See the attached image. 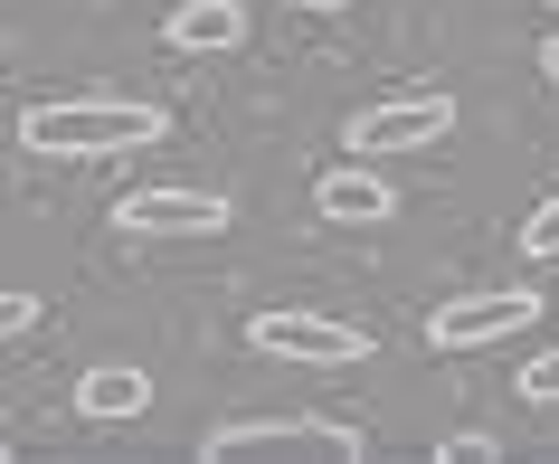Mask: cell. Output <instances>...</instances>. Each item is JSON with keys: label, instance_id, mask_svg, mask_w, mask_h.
Returning a JSON list of instances; mask_svg holds the SVG:
<instances>
[{"label": "cell", "instance_id": "1", "mask_svg": "<svg viewBox=\"0 0 559 464\" xmlns=\"http://www.w3.org/2000/svg\"><path fill=\"white\" fill-rule=\"evenodd\" d=\"M162 133H171V115L143 95H58V105L20 115V152H38V162H115V152H152Z\"/></svg>", "mask_w": 559, "mask_h": 464}, {"label": "cell", "instance_id": "2", "mask_svg": "<svg viewBox=\"0 0 559 464\" xmlns=\"http://www.w3.org/2000/svg\"><path fill=\"white\" fill-rule=\"evenodd\" d=\"M247 350L295 360V370H360L370 332L342 322V313H313V304H265V313H247Z\"/></svg>", "mask_w": 559, "mask_h": 464}, {"label": "cell", "instance_id": "3", "mask_svg": "<svg viewBox=\"0 0 559 464\" xmlns=\"http://www.w3.org/2000/svg\"><path fill=\"white\" fill-rule=\"evenodd\" d=\"M455 133V95L445 86H417V95H380L342 123V152L352 162H380V152H437Z\"/></svg>", "mask_w": 559, "mask_h": 464}, {"label": "cell", "instance_id": "4", "mask_svg": "<svg viewBox=\"0 0 559 464\" xmlns=\"http://www.w3.org/2000/svg\"><path fill=\"white\" fill-rule=\"evenodd\" d=\"M237 455H360V427L342 417H228L200 436V464H237Z\"/></svg>", "mask_w": 559, "mask_h": 464}, {"label": "cell", "instance_id": "5", "mask_svg": "<svg viewBox=\"0 0 559 464\" xmlns=\"http://www.w3.org/2000/svg\"><path fill=\"white\" fill-rule=\"evenodd\" d=\"M540 313H550V304H540L531 285L455 294V304H437V313H427V342H437V350H493V342H522Z\"/></svg>", "mask_w": 559, "mask_h": 464}, {"label": "cell", "instance_id": "6", "mask_svg": "<svg viewBox=\"0 0 559 464\" xmlns=\"http://www.w3.org/2000/svg\"><path fill=\"white\" fill-rule=\"evenodd\" d=\"M115 228L123 237H218V228H237V209H228V190L152 180V190H123L115 200Z\"/></svg>", "mask_w": 559, "mask_h": 464}, {"label": "cell", "instance_id": "7", "mask_svg": "<svg viewBox=\"0 0 559 464\" xmlns=\"http://www.w3.org/2000/svg\"><path fill=\"white\" fill-rule=\"evenodd\" d=\"M313 209H323V228H389L399 218V180L370 171V162H332L313 180Z\"/></svg>", "mask_w": 559, "mask_h": 464}, {"label": "cell", "instance_id": "8", "mask_svg": "<svg viewBox=\"0 0 559 464\" xmlns=\"http://www.w3.org/2000/svg\"><path fill=\"white\" fill-rule=\"evenodd\" d=\"M162 38H171L180 58H218V48H237V38H247V0H171Z\"/></svg>", "mask_w": 559, "mask_h": 464}, {"label": "cell", "instance_id": "9", "mask_svg": "<svg viewBox=\"0 0 559 464\" xmlns=\"http://www.w3.org/2000/svg\"><path fill=\"white\" fill-rule=\"evenodd\" d=\"M152 407V379L133 370V360H95L86 379H76V417H95V427H123V417H143Z\"/></svg>", "mask_w": 559, "mask_h": 464}, {"label": "cell", "instance_id": "10", "mask_svg": "<svg viewBox=\"0 0 559 464\" xmlns=\"http://www.w3.org/2000/svg\"><path fill=\"white\" fill-rule=\"evenodd\" d=\"M522 257H540V265L559 257V190H550V200H540V209L522 218Z\"/></svg>", "mask_w": 559, "mask_h": 464}, {"label": "cell", "instance_id": "11", "mask_svg": "<svg viewBox=\"0 0 559 464\" xmlns=\"http://www.w3.org/2000/svg\"><path fill=\"white\" fill-rule=\"evenodd\" d=\"M531 407H559V350H540V360H522V379H512Z\"/></svg>", "mask_w": 559, "mask_h": 464}, {"label": "cell", "instance_id": "12", "mask_svg": "<svg viewBox=\"0 0 559 464\" xmlns=\"http://www.w3.org/2000/svg\"><path fill=\"white\" fill-rule=\"evenodd\" d=\"M427 455H437V464H484V455H502V445L484 427H465V436H445V445H427Z\"/></svg>", "mask_w": 559, "mask_h": 464}, {"label": "cell", "instance_id": "13", "mask_svg": "<svg viewBox=\"0 0 559 464\" xmlns=\"http://www.w3.org/2000/svg\"><path fill=\"white\" fill-rule=\"evenodd\" d=\"M29 322H38V294H20V285H10V294H0V350L20 342V332H29Z\"/></svg>", "mask_w": 559, "mask_h": 464}, {"label": "cell", "instance_id": "14", "mask_svg": "<svg viewBox=\"0 0 559 464\" xmlns=\"http://www.w3.org/2000/svg\"><path fill=\"white\" fill-rule=\"evenodd\" d=\"M540 76H550V95H559V38H540Z\"/></svg>", "mask_w": 559, "mask_h": 464}, {"label": "cell", "instance_id": "15", "mask_svg": "<svg viewBox=\"0 0 559 464\" xmlns=\"http://www.w3.org/2000/svg\"><path fill=\"white\" fill-rule=\"evenodd\" d=\"M295 10H313V20H323V10H352V0H295Z\"/></svg>", "mask_w": 559, "mask_h": 464}, {"label": "cell", "instance_id": "16", "mask_svg": "<svg viewBox=\"0 0 559 464\" xmlns=\"http://www.w3.org/2000/svg\"><path fill=\"white\" fill-rule=\"evenodd\" d=\"M0 464H10V445H0Z\"/></svg>", "mask_w": 559, "mask_h": 464}]
</instances>
